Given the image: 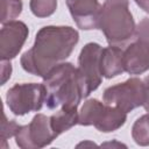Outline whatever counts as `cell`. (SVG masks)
<instances>
[{
  "mask_svg": "<svg viewBox=\"0 0 149 149\" xmlns=\"http://www.w3.org/2000/svg\"><path fill=\"white\" fill-rule=\"evenodd\" d=\"M78 41V31L70 26L42 27L33 47L21 56V66L26 72L43 78L71 55Z\"/></svg>",
  "mask_w": 149,
  "mask_h": 149,
  "instance_id": "obj_1",
  "label": "cell"
},
{
  "mask_svg": "<svg viewBox=\"0 0 149 149\" xmlns=\"http://www.w3.org/2000/svg\"><path fill=\"white\" fill-rule=\"evenodd\" d=\"M43 84L47 90L45 105L50 109L63 105L78 107L83 99L77 68L72 63L63 62L52 68L43 77Z\"/></svg>",
  "mask_w": 149,
  "mask_h": 149,
  "instance_id": "obj_2",
  "label": "cell"
},
{
  "mask_svg": "<svg viewBox=\"0 0 149 149\" xmlns=\"http://www.w3.org/2000/svg\"><path fill=\"white\" fill-rule=\"evenodd\" d=\"M98 29H100L109 45L123 47L135 38L136 26L129 10L128 0H105L101 6Z\"/></svg>",
  "mask_w": 149,
  "mask_h": 149,
  "instance_id": "obj_3",
  "label": "cell"
},
{
  "mask_svg": "<svg viewBox=\"0 0 149 149\" xmlns=\"http://www.w3.org/2000/svg\"><path fill=\"white\" fill-rule=\"evenodd\" d=\"M127 120V113L119 107L107 105L98 99H87L79 112L80 126H94L99 132L111 133L121 128Z\"/></svg>",
  "mask_w": 149,
  "mask_h": 149,
  "instance_id": "obj_4",
  "label": "cell"
},
{
  "mask_svg": "<svg viewBox=\"0 0 149 149\" xmlns=\"http://www.w3.org/2000/svg\"><path fill=\"white\" fill-rule=\"evenodd\" d=\"M47 90L44 84L23 83L12 86L6 94V104L14 115H26L37 112L45 104Z\"/></svg>",
  "mask_w": 149,
  "mask_h": 149,
  "instance_id": "obj_5",
  "label": "cell"
},
{
  "mask_svg": "<svg viewBox=\"0 0 149 149\" xmlns=\"http://www.w3.org/2000/svg\"><path fill=\"white\" fill-rule=\"evenodd\" d=\"M102 47L95 42H90L83 47L78 57L77 76L83 98L95 91L102 80L100 72V56Z\"/></svg>",
  "mask_w": 149,
  "mask_h": 149,
  "instance_id": "obj_6",
  "label": "cell"
},
{
  "mask_svg": "<svg viewBox=\"0 0 149 149\" xmlns=\"http://www.w3.org/2000/svg\"><path fill=\"white\" fill-rule=\"evenodd\" d=\"M102 100L105 104L119 107L126 113L143 106L144 84L139 78H129L123 83H119L107 87L104 91Z\"/></svg>",
  "mask_w": 149,
  "mask_h": 149,
  "instance_id": "obj_7",
  "label": "cell"
},
{
  "mask_svg": "<svg viewBox=\"0 0 149 149\" xmlns=\"http://www.w3.org/2000/svg\"><path fill=\"white\" fill-rule=\"evenodd\" d=\"M57 136L51 127L50 116L37 113L28 125L20 126L15 142L22 149H40L49 146Z\"/></svg>",
  "mask_w": 149,
  "mask_h": 149,
  "instance_id": "obj_8",
  "label": "cell"
},
{
  "mask_svg": "<svg viewBox=\"0 0 149 149\" xmlns=\"http://www.w3.org/2000/svg\"><path fill=\"white\" fill-rule=\"evenodd\" d=\"M29 30L22 21H10L2 24L0 30V57L1 61H10L21 51Z\"/></svg>",
  "mask_w": 149,
  "mask_h": 149,
  "instance_id": "obj_9",
  "label": "cell"
},
{
  "mask_svg": "<svg viewBox=\"0 0 149 149\" xmlns=\"http://www.w3.org/2000/svg\"><path fill=\"white\" fill-rule=\"evenodd\" d=\"M69 12L78 28L98 29L101 5L98 0H65Z\"/></svg>",
  "mask_w": 149,
  "mask_h": 149,
  "instance_id": "obj_10",
  "label": "cell"
},
{
  "mask_svg": "<svg viewBox=\"0 0 149 149\" xmlns=\"http://www.w3.org/2000/svg\"><path fill=\"white\" fill-rule=\"evenodd\" d=\"M125 72L142 74L149 70V44L136 40L123 50Z\"/></svg>",
  "mask_w": 149,
  "mask_h": 149,
  "instance_id": "obj_11",
  "label": "cell"
},
{
  "mask_svg": "<svg viewBox=\"0 0 149 149\" xmlns=\"http://www.w3.org/2000/svg\"><path fill=\"white\" fill-rule=\"evenodd\" d=\"M100 72L102 77L111 79L125 72L123 50L116 45L102 48L100 56Z\"/></svg>",
  "mask_w": 149,
  "mask_h": 149,
  "instance_id": "obj_12",
  "label": "cell"
},
{
  "mask_svg": "<svg viewBox=\"0 0 149 149\" xmlns=\"http://www.w3.org/2000/svg\"><path fill=\"white\" fill-rule=\"evenodd\" d=\"M77 108H78L77 106L63 105L61 106V109L58 112H56L50 116L51 127L57 135H61L62 133L78 125L79 112Z\"/></svg>",
  "mask_w": 149,
  "mask_h": 149,
  "instance_id": "obj_13",
  "label": "cell"
},
{
  "mask_svg": "<svg viewBox=\"0 0 149 149\" xmlns=\"http://www.w3.org/2000/svg\"><path fill=\"white\" fill-rule=\"evenodd\" d=\"M132 137L141 147L149 146V113L136 119L132 127Z\"/></svg>",
  "mask_w": 149,
  "mask_h": 149,
  "instance_id": "obj_14",
  "label": "cell"
},
{
  "mask_svg": "<svg viewBox=\"0 0 149 149\" xmlns=\"http://www.w3.org/2000/svg\"><path fill=\"white\" fill-rule=\"evenodd\" d=\"M22 0H1V23L14 21L22 12Z\"/></svg>",
  "mask_w": 149,
  "mask_h": 149,
  "instance_id": "obj_15",
  "label": "cell"
},
{
  "mask_svg": "<svg viewBox=\"0 0 149 149\" xmlns=\"http://www.w3.org/2000/svg\"><path fill=\"white\" fill-rule=\"evenodd\" d=\"M31 13L37 17H48L56 12L57 0H30Z\"/></svg>",
  "mask_w": 149,
  "mask_h": 149,
  "instance_id": "obj_16",
  "label": "cell"
},
{
  "mask_svg": "<svg viewBox=\"0 0 149 149\" xmlns=\"http://www.w3.org/2000/svg\"><path fill=\"white\" fill-rule=\"evenodd\" d=\"M19 128H20V125H17L15 120H8L6 114L2 113V121H1V141H2L1 146L2 147H6V141L9 137L15 136Z\"/></svg>",
  "mask_w": 149,
  "mask_h": 149,
  "instance_id": "obj_17",
  "label": "cell"
},
{
  "mask_svg": "<svg viewBox=\"0 0 149 149\" xmlns=\"http://www.w3.org/2000/svg\"><path fill=\"white\" fill-rule=\"evenodd\" d=\"M135 38L149 44V17H143L135 30Z\"/></svg>",
  "mask_w": 149,
  "mask_h": 149,
  "instance_id": "obj_18",
  "label": "cell"
},
{
  "mask_svg": "<svg viewBox=\"0 0 149 149\" xmlns=\"http://www.w3.org/2000/svg\"><path fill=\"white\" fill-rule=\"evenodd\" d=\"M12 74V64L9 61H1V85H5L6 81L10 78Z\"/></svg>",
  "mask_w": 149,
  "mask_h": 149,
  "instance_id": "obj_19",
  "label": "cell"
},
{
  "mask_svg": "<svg viewBox=\"0 0 149 149\" xmlns=\"http://www.w3.org/2000/svg\"><path fill=\"white\" fill-rule=\"evenodd\" d=\"M143 84H144V101H143V107H144L146 112L149 113V76L144 78Z\"/></svg>",
  "mask_w": 149,
  "mask_h": 149,
  "instance_id": "obj_20",
  "label": "cell"
},
{
  "mask_svg": "<svg viewBox=\"0 0 149 149\" xmlns=\"http://www.w3.org/2000/svg\"><path fill=\"white\" fill-rule=\"evenodd\" d=\"M134 1L141 9H143L146 13H149V0H134Z\"/></svg>",
  "mask_w": 149,
  "mask_h": 149,
  "instance_id": "obj_21",
  "label": "cell"
}]
</instances>
